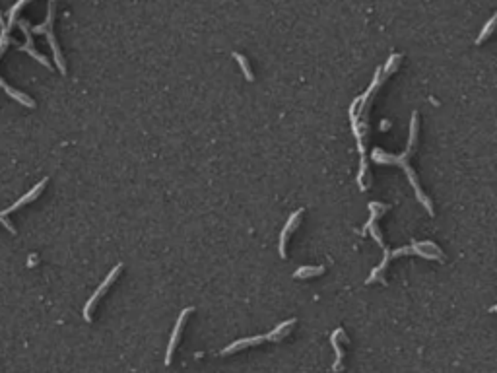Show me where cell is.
<instances>
[{"label": "cell", "mask_w": 497, "mask_h": 373, "mask_svg": "<svg viewBox=\"0 0 497 373\" xmlns=\"http://www.w3.org/2000/svg\"><path fill=\"white\" fill-rule=\"evenodd\" d=\"M418 126H420V124H418V111H414V113H412V121H410V140H408L406 152H402V154H387V152H383L381 148H373L371 160L377 161V163H394V165L404 167V171H406V175H408L410 183H412V187H414V191H416L418 200L424 204V208L427 210V214L433 216L435 210H433V206H431V200H429V196L422 191L420 181H418L414 169L410 167V163H408L410 154H412V150H414V146H416V140H418Z\"/></svg>", "instance_id": "obj_1"}, {"label": "cell", "mask_w": 497, "mask_h": 373, "mask_svg": "<svg viewBox=\"0 0 497 373\" xmlns=\"http://www.w3.org/2000/svg\"><path fill=\"white\" fill-rule=\"evenodd\" d=\"M54 8H56V4H54V2H49V14H47L45 23L35 25V27H29V31H31V33H45V35H47V39H49V45H51V49H53V53H54V62H56L58 70L62 72V74H66V64H64V58H62V53H60V47H58L56 37H54V33H53Z\"/></svg>", "instance_id": "obj_2"}, {"label": "cell", "mask_w": 497, "mask_h": 373, "mask_svg": "<svg viewBox=\"0 0 497 373\" xmlns=\"http://www.w3.org/2000/svg\"><path fill=\"white\" fill-rule=\"evenodd\" d=\"M0 25H2V33H0V56H2V54H4V51H6V47H8V43H12L14 39H12V37H10V33H8L12 25H10V23L6 25V21H4V16H2V14H0ZM0 86L6 89V91H8V93H10V95H12V97H14L16 101H19L21 105L35 107V101H33V99H29V97H27L25 93H21V91H18V89L10 88V86H8V84H6V82H4L2 78H0Z\"/></svg>", "instance_id": "obj_3"}, {"label": "cell", "mask_w": 497, "mask_h": 373, "mask_svg": "<svg viewBox=\"0 0 497 373\" xmlns=\"http://www.w3.org/2000/svg\"><path fill=\"white\" fill-rule=\"evenodd\" d=\"M47 183H49V179H47V177L41 179V183H37L35 187H33V189H31V191H29L27 195H23L21 198H19V200H16V202H14V204H12L10 208H6V210H0V222H2V224H4V226H6L8 230H10V233H16V228H14L12 224H10V220H6V216H8V214H12V212H16L18 208L25 206L27 202L35 200L37 196L43 193V189H45V185H47Z\"/></svg>", "instance_id": "obj_4"}, {"label": "cell", "mask_w": 497, "mask_h": 373, "mask_svg": "<svg viewBox=\"0 0 497 373\" xmlns=\"http://www.w3.org/2000/svg\"><path fill=\"white\" fill-rule=\"evenodd\" d=\"M121 270H123V265L119 263L117 267H115L113 270H111V272H109V274H107L105 280H103V282L99 284V288H97V290L93 292V296H91V298L88 300L86 307H84V319L88 321V323H91V311H93V307H95V305H97V302H99V300H101V298L105 296L107 290H109V288L113 286V282L117 280V276L121 274Z\"/></svg>", "instance_id": "obj_5"}, {"label": "cell", "mask_w": 497, "mask_h": 373, "mask_svg": "<svg viewBox=\"0 0 497 373\" xmlns=\"http://www.w3.org/2000/svg\"><path fill=\"white\" fill-rule=\"evenodd\" d=\"M16 23H18V27L23 31V35H25V43L23 45H19V43H16V41H12V45L14 47H18L19 51H25V53H29L33 58H37L43 66H47V68H51V64H49V60L43 56V54L39 53V51H35V47H33V37H31V31H29V23L25 21V19H16Z\"/></svg>", "instance_id": "obj_6"}, {"label": "cell", "mask_w": 497, "mask_h": 373, "mask_svg": "<svg viewBox=\"0 0 497 373\" xmlns=\"http://www.w3.org/2000/svg\"><path fill=\"white\" fill-rule=\"evenodd\" d=\"M193 311H195V307H187V309L181 311V315L177 317V323H175V327H173V333H171L169 344H167V352H165V364H167V366L171 364V358H173V352H175V348H177V344H179V338H181V333H183L185 321H187V317H189Z\"/></svg>", "instance_id": "obj_7"}, {"label": "cell", "mask_w": 497, "mask_h": 373, "mask_svg": "<svg viewBox=\"0 0 497 373\" xmlns=\"http://www.w3.org/2000/svg\"><path fill=\"white\" fill-rule=\"evenodd\" d=\"M303 212H305V210H303V208H299V210H295V212L291 214V216L287 218V222H285V226H284V230H282V233H280V243H278V251H280V257H282V259H285V257H287V253H285L287 237L291 235V231H293L295 228H297V226H299Z\"/></svg>", "instance_id": "obj_8"}, {"label": "cell", "mask_w": 497, "mask_h": 373, "mask_svg": "<svg viewBox=\"0 0 497 373\" xmlns=\"http://www.w3.org/2000/svg\"><path fill=\"white\" fill-rule=\"evenodd\" d=\"M295 325V319H287L284 323H280L278 327H274V331L272 333H268V340L270 342H280L282 338L287 337V333H289V329Z\"/></svg>", "instance_id": "obj_9"}, {"label": "cell", "mask_w": 497, "mask_h": 373, "mask_svg": "<svg viewBox=\"0 0 497 373\" xmlns=\"http://www.w3.org/2000/svg\"><path fill=\"white\" fill-rule=\"evenodd\" d=\"M322 272H324V267L303 265V267H299L295 272H293V278H297V280H305V278H311V276H320Z\"/></svg>", "instance_id": "obj_10"}, {"label": "cell", "mask_w": 497, "mask_h": 373, "mask_svg": "<svg viewBox=\"0 0 497 373\" xmlns=\"http://www.w3.org/2000/svg\"><path fill=\"white\" fill-rule=\"evenodd\" d=\"M340 331H342V329H336V331L332 333V337H330L332 348H334V352H336V362H334V366H332L334 372H340V370H342V358H344V352H342V348H340V344H338V335H340Z\"/></svg>", "instance_id": "obj_11"}, {"label": "cell", "mask_w": 497, "mask_h": 373, "mask_svg": "<svg viewBox=\"0 0 497 373\" xmlns=\"http://www.w3.org/2000/svg\"><path fill=\"white\" fill-rule=\"evenodd\" d=\"M233 58L239 62V66H241V70H243V74H245V80H248V82H252L254 80V76H252V70H250V66H248V60L243 56L241 53H233Z\"/></svg>", "instance_id": "obj_12"}, {"label": "cell", "mask_w": 497, "mask_h": 373, "mask_svg": "<svg viewBox=\"0 0 497 373\" xmlns=\"http://www.w3.org/2000/svg\"><path fill=\"white\" fill-rule=\"evenodd\" d=\"M496 21H497V14H494V16H492V19H490V21H488V23H486V27H484V29H482V33H480V35H478V39H476V45H480V43H482V41H486V39H488V37L492 35V29H494V25H496Z\"/></svg>", "instance_id": "obj_13"}, {"label": "cell", "mask_w": 497, "mask_h": 373, "mask_svg": "<svg viewBox=\"0 0 497 373\" xmlns=\"http://www.w3.org/2000/svg\"><path fill=\"white\" fill-rule=\"evenodd\" d=\"M400 58H402V56H400L398 53H392L391 56H389V60H387V64H385V72H387V78H389V74H392V72L398 68V64H400L398 60H400Z\"/></svg>", "instance_id": "obj_14"}, {"label": "cell", "mask_w": 497, "mask_h": 373, "mask_svg": "<svg viewBox=\"0 0 497 373\" xmlns=\"http://www.w3.org/2000/svg\"><path fill=\"white\" fill-rule=\"evenodd\" d=\"M389 126H391V124L387 123V121H383V123H381V130H387V128H389Z\"/></svg>", "instance_id": "obj_15"}]
</instances>
